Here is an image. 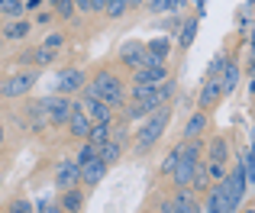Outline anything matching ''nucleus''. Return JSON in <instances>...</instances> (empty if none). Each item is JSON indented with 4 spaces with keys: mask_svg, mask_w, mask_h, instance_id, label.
<instances>
[{
    "mask_svg": "<svg viewBox=\"0 0 255 213\" xmlns=\"http://www.w3.org/2000/svg\"><path fill=\"white\" fill-rule=\"evenodd\" d=\"M84 94L94 97V101H100V104H107L110 110H113V106H120V104H123V97H126L120 78L110 75V71H97V75H94V81L84 84Z\"/></svg>",
    "mask_w": 255,
    "mask_h": 213,
    "instance_id": "nucleus-1",
    "label": "nucleus"
},
{
    "mask_svg": "<svg viewBox=\"0 0 255 213\" xmlns=\"http://www.w3.org/2000/svg\"><path fill=\"white\" fill-rule=\"evenodd\" d=\"M168 119H171V106H158L155 113H149L145 126L136 132V152H149L152 145H155L158 139L165 136V129H168Z\"/></svg>",
    "mask_w": 255,
    "mask_h": 213,
    "instance_id": "nucleus-2",
    "label": "nucleus"
},
{
    "mask_svg": "<svg viewBox=\"0 0 255 213\" xmlns=\"http://www.w3.org/2000/svg\"><path fill=\"white\" fill-rule=\"evenodd\" d=\"M220 184H223V194H226V213H236L239 204H243V197H246V191H249V181H246L243 165L236 162V168H233Z\"/></svg>",
    "mask_w": 255,
    "mask_h": 213,
    "instance_id": "nucleus-3",
    "label": "nucleus"
},
{
    "mask_svg": "<svg viewBox=\"0 0 255 213\" xmlns=\"http://www.w3.org/2000/svg\"><path fill=\"white\" fill-rule=\"evenodd\" d=\"M36 110L45 113L49 123H68L75 104H71L68 97H62V94H49V97H42V101H36Z\"/></svg>",
    "mask_w": 255,
    "mask_h": 213,
    "instance_id": "nucleus-4",
    "label": "nucleus"
},
{
    "mask_svg": "<svg viewBox=\"0 0 255 213\" xmlns=\"http://www.w3.org/2000/svg\"><path fill=\"white\" fill-rule=\"evenodd\" d=\"M84 84H87V75H84L81 68H62V71H55L52 94L68 97V94H78V91H84Z\"/></svg>",
    "mask_w": 255,
    "mask_h": 213,
    "instance_id": "nucleus-5",
    "label": "nucleus"
},
{
    "mask_svg": "<svg viewBox=\"0 0 255 213\" xmlns=\"http://www.w3.org/2000/svg\"><path fill=\"white\" fill-rule=\"evenodd\" d=\"M36 81H39V68L36 71H19V75L6 78V81L0 84V97H26L36 88Z\"/></svg>",
    "mask_w": 255,
    "mask_h": 213,
    "instance_id": "nucleus-6",
    "label": "nucleus"
},
{
    "mask_svg": "<svg viewBox=\"0 0 255 213\" xmlns=\"http://www.w3.org/2000/svg\"><path fill=\"white\" fill-rule=\"evenodd\" d=\"M132 81H136L139 88H158L162 81H168V68H165V62L145 65V68H136V71H132Z\"/></svg>",
    "mask_w": 255,
    "mask_h": 213,
    "instance_id": "nucleus-7",
    "label": "nucleus"
},
{
    "mask_svg": "<svg viewBox=\"0 0 255 213\" xmlns=\"http://www.w3.org/2000/svg\"><path fill=\"white\" fill-rule=\"evenodd\" d=\"M55 184L62 191L78 188V184H81V168L75 165V158H62V162L55 165Z\"/></svg>",
    "mask_w": 255,
    "mask_h": 213,
    "instance_id": "nucleus-8",
    "label": "nucleus"
},
{
    "mask_svg": "<svg viewBox=\"0 0 255 213\" xmlns=\"http://www.w3.org/2000/svg\"><path fill=\"white\" fill-rule=\"evenodd\" d=\"M145 58H149V52H145V45L142 42H126L123 49H120V62L126 65V68H142L145 65Z\"/></svg>",
    "mask_w": 255,
    "mask_h": 213,
    "instance_id": "nucleus-9",
    "label": "nucleus"
},
{
    "mask_svg": "<svg viewBox=\"0 0 255 213\" xmlns=\"http://www.w3.org/2000/svg\"><path fill=\"white\" fill-rule=\"evenodd\" d=\"M194 158H184V155H178V162H174V168H171V181H174V188H187L191 184V175H194Z\"/></svg>",
    "mask_w": 255,
    "mask_h": 213,
    "instance_id": "nucleus-10",
    "label": "nucleus"
},
{
    "mask_svg": "<svg viewBox=\"0 0 255 213\" xmlns=\"http://www.w3.org/2000/svg\"><path fill=\"white\" fill-rule=\"evenodd\" d=\"M223 97V88H220V78H207L204 81V88H200V94H197V106L200 110H207V106H213Z\"/></svg>",
    "mask_w": 255,
    "mask_h": 213,
    "instance_id": "nucleus-11",
    "label": "nucleus"
},
{
    "mask_svg": "<svg viewBox=\"0 0 255 213\" xmlns=\"http://www.w3.org/2000/svg\"><path fill=\"white\" fill-rule=\"evenodd\" d=\"M68 132L75 139H87V132H91V119H87V113L81 110V104H75V110H71V116H68Z\"/></svg>",
    "mask_w": 255,
    "mask_h": 213,
    "instance_id": "nucleus-12",
    "label": "nucleus"
},
{
    "mask_svg": "<svg viewBox=\"0 0 255 213\" xmlns=\"http://www.w3.org/2000/svg\"><path fill=\"white\" fill-rule=\"evenodd\" d=\"M239 78H243V71H239V62H230V58H226L223 71H220V88H223V94H233V91L239 88Z\"/></svg>",
    "mask_w": 255,
    "mask_h": 213,
    "instance_id": "nucleus-13",
    "label": "nucleus"
},
{
    "mask_svg": "<svg viewBox=\"0 0 255 213\" xmlns=\"http://www.w3.org/2000/svg\"><path fill=\"white\" fill-rule=\"evenodd\" d=\"M200 213H226V194H223V184L220 181L207 191V201L200 207Z\"/></svg>",
    "mask_w": 255,
    "mask_h": 213,
    "instance_id": "nucleus-14",
    "label": "nucleus"
},
{
    "mask_svg": "<svg viewBox=\"0 0 255 213\" xmlns=\"http://www.w3.org/2000/svg\"><path fill=\"white\" fill-rule=\"evenodd\" d=\"M81 106H84V113H87L91 123H110V106H107V104L94 101V97H84Z\"/></svg>",
    "mask_w": 255,
    "mask_h": 213,
    "instance_id": "nucleus-15",
    "label": "nucleus"
},
{
    "mask_svg": "<svg viewBox=\"0 0 255 213\" xmlns=\"http://www.w3.org/2000/svg\"><path fill=\"white\" fill-rule=\"evenodd\" d=\"M171 207H174V213H200L197 201H194V194H191L187 188H181L178 194L171 197Z\"/></svg>",
    "mask_w": 255,
    "mask_h": 213,
    "instance_id": "nucleus-16",
    "label": "nucleus"
},
{
    "mask_svg": "<svg viewBox=\"0 0 255 213\" xmlns=\"http://www.w3.org/2000/svg\"><path fill=\"white\" fill-rule=\"evenodd\" d=\"M207 155H210L213 165H226V162H230V145H226V139H223V136H213Z\"/></svg>",
    "mask_w": 255,
    "mask_h": 213,
    "instance_id": "nucleus-17",
    "label": "nucleus"
},
{
    "mask_svg": "<svg viewBox=\"0 0 255 213\" xmlns=\"http://www.w3.org/2000/svg\"><path fill=\"white\" fill-rule=\"evenodd\" d=\"M104 175H107V165L100 162V158H94V162H87L84 168H81V181L84 184H100V181H104Z\"/></svg>",
    "mask_w": 255,
    "mask_h": 213,
    "instance_id": "nucleus-18",
    "label": "nucleus"
},
{
    "mask_svg": "<svg viewBox=\"0 0 255 213\" xmlns=\"http://www.w3.org/2000/svg\"><path fill=\"white\" fill-rule=\"evenodd\" d=\"M65 213H81V207H84V194H81V188H68L62 194V204H58Z\"/></svg>",
    "mask_w": 255,
    "mask_h": 213,
    "instance_id": "nucleus-19",
    "label": "nucleus"
},
{
    "mask_svg": "<svg viewBox=\"0 0 255 213\" xmlns=\"http://www.w3.org/2000/svg\"><path fill=\"white\" fill-rule=\"evenodd\" d=\"M145 52H149L152 58H158V62H165V58H168V52H171V39L168 36L149 39V42H145Z\"/></svg>",
    "mask_w": 255,
    "mask_h": 213,
    "instance_id": "nucleus-20",
    "label": "nucleus"
},
{
    "mask_svg": "<svg viewBox=\"0 0 255 213\" xmlns=\"http://www.w3.org/2000/svg\"><path fill=\"white\" fill-rule=\"evenodd\" d=\"M187 188H194V191H200V194H207L210 191V175H207V165H194V175H191V184Z\"/></svg>",
    "mask_w": 255,
    "mask_h": 213,
    "instance_id": "nucleus-21",
    "label": "nucleus"
},
{
    "mask_svg": "<svg viewBox=\"0 0 255 213\" xmlns=\"http://www.w3.org/2000/svg\"><path fill=\"white\" fill-rule=\"evenodd\" d=\"M110 136H113L110 123H91V132H87V142H91V145H104V142H110Z\"/></svg>",
    "mask_w": 255,
    "mask_h": 213,
    "instance_id": "nucleus-22",
    "label": "nucleus"
},
{
    "mask_svg": "<svg viewBox=\"0 0 255 213\" xmlns=\"http://www.w3.org/2000/svg\"><path fill=\"white\" fill-rule=\"evenodd\" d=\"M120 152H123V145H120V142H113V139H110V142H104V145H97V158L107 165V168H110V165L120 158Z\"/></svg>",
    "mask_w": 255,
    "mask_h": 213,
    "instance_id": "nucleus-23",
    "label": "nucleus"
},
{
    "mask_svg": "<svg viewBox=\"0 0 255 213\" xmlns=\"http://www.w3.org/2000/svg\"><path fill=\"white\" fill-rule=\"evenodd\" d=\"M207 129V113L200 110V113H194L191 119H187V126H184V139H200V132Z\"/></svg>",
    "mask_w": 255,
    "mask_h": 213,
    "instance_id": "nucleus-24",
    "label": "nucleus"
},
{
    "mask_svg": "<svg viewBox=\"0 0 255 213\" xmlns=\"http://www.w3.org/2000/svg\"><path fill=\"white\" fill-rule=\"evenodd\" d=\"M23 13H26V0H0V16L23 19Z\"/></svg>",
    "mask_w": 255,
    "mask_h": 213,
    "instance_id": "nucleus-25",
    "label": "nucleus"
},
{
    "mask_svg": "<svg viewBox=\"0 0 255 213\" xmlns=\"http://www.w3.org/2000/svg\"><path fill=\"white\" fill-rule=\"evenodd\" d=\"M29 29H32V26L26 23V19H10V23L3 26V39H26Z\"/></svg>",
    "mask_w": 255,
    "mask_h": 213,
    "instance_id": "nucleus-26",
    "label": "nucleus"
},
{
    "mask_svg": "<svg viewBox=\"0 0 255 213\" xmlns=\"http://www.w3.org/2000/svg\"><path fill=\"white\" fill-rule=\"evenodd\" d=\"M32 65H36V68H49V65H55V49H45V45L32 49Z\"/></svg>",
    "mask_w": 255,
    "mask_h": 213,
    "instance_id": "nucleus-27",
    "label": "nucleus"
},
{
    "mask_svg": "<svg viewBox=\"0 0 255 213\" xmlns=\"http://www.w3.org/2000/svg\"><path fill=\"white\" fill-rule=\"evenodd\" d=\"M194 36H197V19H187V23L181 26V32H178V42H181V49H187V45L194 42Z\"/></svg>",
    "mask_w": 255,
    "mask_h": 213,
    "instance_id": "nucleus-28",
    "label": "nucleus"
},
{
    "mask_svg": "<svg viewBox=\"0 0 255 213\" xmlns=\"http://www.w3.org/2000/svg\"><path fill=\"white\" fill-rule=\"evenodd\" d=\"M187 0H149V10L152 13H171L178 10V6H184Z\"/></svg>",
    "mask_w": 255,
    "mask_h": 213,
    "instance_id": "nucleus-29",
    "label": "nucleus"
},
{
    "mask_svg": "<svg viewBox=\"0 0 255 213\" xmlns=\"http://www.w3.org/2000/svg\"><path fill=\"white\" fill-rule=\"evenodd\" d=\"M94 158H97V145H91V142L84 139L81 152L75 155V165H78V168H84V165H87V162H94Z\"/></svg>",
    "mask_w": 255,
    "mask_h": 213,
    "instance_id": "nucleus-30",
    "label": "nucleus"
},
{
    "mask_svg": "<svg viewBox=\"0 0 255 213\" xmlns=\"http://www.w3.org/2000/svg\"><path fill=\"white\" fill-rule=\"evenodd\" d=\"M126 10H129V0H110L104 13H107L110 19H120V16H126Z\"/></svg>",
    "mask_w": 255,
    "mask_h": 213,
    "instance_id": "nucleus-31",
    "label": "nucleus"
},
{
    "mask_svg": "<svg viewBox=\"0 0 255 213\" xmlns=\"http://www.w3.org/2000/svg\"><path fill=\"white\" fill-rule=\"evenodd\" d=\"M223 65H226V55H223V52H217V55H213V62H210V68H207V78H220Z\"/></svg>",
    "mask_w": 255,
    "mask_h": 213,
    "instance_id": "nucleus-32",
    "label": "nucleus"
},
{
    "mask_svg": "<svg viewBox=\"0 0 255 213\" xmlns=\"http://www.w3.org/2000/svg\"><path fill=\"white\" fill-rule=\"evenodd\" d=\"M10 213H36V204H29L26 197H19V201L10 204Z\"/></svg>",
    "mask_w": 255,
    "mask_h": 213,
    "instance_id": "nucleus-33",
    "label": "nucleus"
},
{
    "mask_svg": "<svg viewBox=\"0 0 255 213\" xmlns=\"http://www.w3.org/2000/svg\"><path fill=\"white\" fill-rule=\"evenodd\" d=\"M42 45H45V49H55V52H58V49H62V45H65V36H62V32H49Z\"/></svg>",
    "mask_w": 255,
    "mask_h": 213,
    "instance_id": "nucleus-34",
    "label": "nucleus"
},
{
    "mask_svg": "<svg viewBox=\"0 0 255 213\" xmlns=\"http://www.w3.org/2000/svg\"><path fill=\"white\" fill-rule=\"evenodd\" d=\"M52 6L58 10V16H71V13H75V3H71V0H55Z\"/></svg>",
    "mask_w": 255,
    "mask_h": 213,
    "instance_id": "nucleus-35",
    "label": "nucleus"
},
{
    "mask_svg": "<svg viewBox=\"0 0 255 213\" xmlns=\"http://www.w3.org/2000/svg\"><path fill=\"white\" fill-rule=\"evenodd\" d=\"M174 162H178V149H171L168 155H165V162H162V175H171V168H174Z\"/></svg>",
    "mask_w": 255,
    "mask_h": 213,
    "instance_id": "nucleus-36",
    "label": "nucleus"
},
{
    "mask_svg": "<svg viewBox=\"0 0 255 213\" xmlns=\"http://www.w3.org/2000/svg\"><path fill=\"white\" fill-rule=\"evenodd\" d=\"M171 94H174V81H171V78H168V81H162V84H158V97H162V104L168 101Z\"/></svg>",
    "mask_w": 255,
    "mask_h": 213,
    "instance_id": "nucleus-37",
    "label": "nucleus"
},
{
    "mask_svg": "<svg viewBox=\"0 0 255 213\" xmlns=\"http://www.w3.org/2000/svg\"><path fill=\"white\" fill-rule=\"evenodd\" d=\"M207 175H210L213 181H223V178H226V171H223V165H213V162H207Z\"/></svg>",
    "mask_w": 255,
    "mask_h": 213,
    "instance_id": "nucleus-38",
    "label": "nucleus"
},
{
    "mask_svg": "<svg viewBox=\"0 0 255 213\" xmlns=\"http://www.w3.org/2000/svg\"><path fill=\"white\" fill-rule=\"evenodd\" d=\"M145 116V110L139 104H132V106H126V119H142Z\"/></svg>",
    "mask_w": 255,
    "mask_h": 213,
    "instance_id": "nucleus-39",
    "label": "nucleus"
},
{
    "mask_svg": "<svg viewBox=\"0 0 255 213\" xmlns=\"http://www.w3.org/2000/svg\"><path fill=\"white\" fill-rule=\"evenodd\" d=\"M252 10H243V16H239V26H243V36H249V29H252V16H249Z\"/></svg>",
    "mask_w": 255,
    "mask_h": 213,
    "instance_id": "nucleus-40",
    "label": "nucleus"
},
{
    "mask_svg": "<svg viewBox=\"0 0 255 213\" xmlns=\"http://www.w3.org/2000/svg\"><path fill=\"white\" fill-rule=\"evenodd\" d=\"M75 3V10H81V13H91V0H71Z\"/></svg>",
    "mask_w": 255,
    "mask_h": 213,
    "instance_id": "nucleus-41",
    "label": "nucleus"
},
{
    "mask_svg": "<svg viewBox=\"0 0 255 213\" xmlns=\"http://www.w3.org/2000/svg\"><path fill=\"white\" fill-rule=\"evenodd\" d=\"M39 213H65L62 207H58V204H49V201H45V207L42 210H39Z\"/></svg>",
    "mask_w": 255,
    "mask_h": 213,
    "instance_id": "nucleus-42",
    "label": "nucleus"
},
{
    "mask_svg": "<svg viewBox=\"0 0 255 213\" xmlns=\"http://www.w3.org/2000/svg\"><path fill=\"white\" fill-rule=\"evenodd\" d=\"M91 10H97V13H104V10H107V0H91Z\"/></svg>",
    "mask_w": 255,
    "mask_h": 213,
    "instance_id": "nucleus-43",
    "label": "nucleus"
},
{
    "mask_svg": "<svg viewBox=\"0 0 255 213\" xmlns=\"http://www.w3.org/2000/svg\"><path fill=\"white\" fill-rule=\"evenodd\" d=\"M19 65H32V49L29 52H19Z\"/></svg>",
    "mask_w": 255,
    "mask_h": 213,
    "instance_id": "nucleus-44",
    "label": "nucleus"
},
{
    "mask_svg": "<svg viewBox=\"0 0 255 213\" xmlns=\"http://www.w3.org/2000/svg\"><path fill=\"white\" fill-rule=\"evenodd\" d=\"M194 3H197V19H200L207 13V6H204V0H194Z\"/></svg>",
    "mask_w": 255,
    "mask_h": 213,
    "instance_id": "nucleus-45",
    "label": "nucleus"
},
{
    "mask_svg": "<svg viewBox=\"0 0 255 213\" xmlns=\"http://www.w3.org/2000/svg\"><path fill=\"white\" fill-rule=\"evenodd\" d=\"M39 3H42V0H26V10H36Z\"/></svg>",
    "mask_w": 255,
    "mask_h": 213,
    "instance_id": "nucleus-46",
    "label": "nucleus"
},
{
    "mask_svg": "<svg viewBox=\"0 0 255 213\" xmlns=\"http://www.w3.org/2000/svg\"><path fill=\"white\" fill-rule=\"evenodd\" d=\"M139 3H142V0H129V10H132V6H139Z\"/></svg>",
    "mask_w": 255,
    "mask_h": 213,
    "instance_id": "nucleus-47",
    "label": "nucleus"
},
{
    "mask_svg": "<svg viewBox=\"0 0 255 213\" xmlns=\"http://www.w3.org/2000/svg\"><path fill=\"white\" fill-rule=\"evenodd\" d=\"M0 142H3V126H0Z\"/></svg>",
    "mask_w": 255,
    "mask_h": 213,
    "instance_id": "nucleus-48",
    "label": "nucleus"
}]
</instances>
